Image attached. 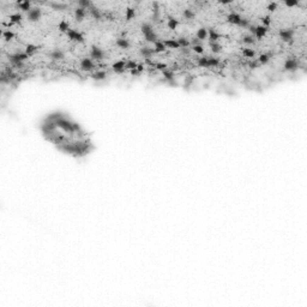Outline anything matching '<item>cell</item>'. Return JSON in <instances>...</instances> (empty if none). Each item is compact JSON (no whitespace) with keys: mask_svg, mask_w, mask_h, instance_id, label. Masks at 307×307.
<instances>
[{"mask_svg":"<svg viewBox=\"0 0 307 307\" xmlns=\"http://www.w3.org/2000/svg\"><path fill=\"white\" fill-rule=\"evenodd\" d=\"M220 65V60L213 56H208V67H217Z\"/></svg>","mask_w":307,"mask_h":307,"instance_id":"cell-31","label":"cell"},{"mask_svg":"<svg viewBox=\"0 0 307 307\" xmlns=\"http://www.w3.org/2000/svg\"><path fill=\"white\" fill-rule=\"evenodd\" d=\"M299 2L298 1H293V0H288V1H284V5L285 6H288V7H294V6H296Z\"/></svg>","mask_w":307,"mask_h":307,"instance_id":"cell-48","label":"cell"},{"mask_svg":"<svg viewBox=\"0 0 307 307\" xmlns=\"http://www.w3.org/2000/svg\"><path fill=\"white\" fill-rule=\"evenodd\" d=\"M162 73H163V78H165L169 84H175V82H174L175 74H174V72L172 71V70H168V69H167V70H165Z\"/></svg>","mask_w":307,"mask_h":307,"instance_id":"cell-14","label":"cell"},{"mask_svg":"<svg viewBox=\"0 0 307 307\" xmlns=\"http://www.w3.org/2000/svg\"><path fill=\"white\" fill-rule=\"evenodd\" d=\"M192 50L196 52L197 54H203L204 53V47L202 45H194V46H192Z\"/></svg>","mask_w":307,"mask_h":307,"instance_id":"cell-43","label":"cell"},{"mask_svg":"<svg viewBox=\"0 0 307 307\" xmlns=\"http://www.w3.org/2000/svg\"><path fill=\"white\" fill-rule=\"evenodd\" d=\"M266 32H268V28H265V26H263V25H258V26H256L254 36H256L257 39H261V37H264V36L266 35Z\"/></svg>","mask_w":307,"mask_h":307,"instance_id":"cell-16","label":"cell"},{"mask_svg":"<svg viewBox=\"0 0 307 307\" xmlns=\"http://www.w3.org/2000/svg\"><path fill=\"white\" fill-rule=\"evenodd\" d=\"M144 37H145V40H146L148 42H150V43H155V42H157V41H159L157 34H156L155 31H151V32H149V34L144 35Z\"/></svg>","mask_w":307,"mask_h":307,"instance_id":"cell-23","label":"cell"},{"mask_svg":"<svg viewBox=\"0 0 307 307\" xmlns=\"http://www.w3.org/2000/svg\"><path fill=\"white\" fill-rule=\"evenodd\" d=\"M37 50V46H35V45H26V47H25V53L30 56V55H32Z\"/></svg>","mask_w":307,"mask_h":307,"instance_id":"cell-40","label":"cell"},{"mask_svg":"<svg viewBox=\"0 0 307 307\" xmlns=\"http://www.w3.org/2000/svg\"><path fill=\"white\" fill-rule=\"evenodd\" d=\"M139 53H141V55H142L144 59H150L154 54H156L155 53V50L152 49V48L148 47V46H145V47H142L141 48V50H139Z\"/></svg>","mask_w":307,"mask_h":307,"instance_id":"cell-11","label":"cell"},{"mask_svg":"<svg viewBox=\"0 0 307 307\" xmlns=\"http://www.w3.org/2000/svg\"><path fill=\"white\" fill-rule=\"evenodd\" d=\"M67 36H69V39H70L71 41H74V42H79V43L84 42V37H83V35H82L79 31H77V30L70 29V30L67 31Z\"/></svg>","mask_w":307,"mask_h":307,"instance_id":"cell-7","label":"cell"},{"mask_svg":"<svg viewBox=\"0 0 307 307\" xmlns=\"http://www.w3.org/2000/svg\"><path fill=\"white\" fill-rule=\"evenodd\" d=\"M182 17L186 19H193L194 18V12L191 9H185L182 11Z\"/></svg>","mask_w":307,"mask_h":307,"instance_id":"cell-36","label":"cell"},{"mask_svg":"<svg viewBox=\"0 0 307 307\" xmlns=\"http://www.w3.org/2000/svg\"><path fill=\"white\" fill-rule=\"evenodd\" d=\"M261 23H263V26L269 28V25L271 24V18H270L269 16H265V17L261 18Z\"/></svg>","mask_w":307,"mask_h":307,"instance_id":"cell-46","label":"cell"},{"mask_svg":"<svg viewBox=\"0 0 307 307\" xmlns=\"http://www.w3.org/2000/svg\"><path fill=\"white\" fill-rule=\"evenodd\" d=\"M192 80H193V78L191 76H187V78H186V85H189L192 83Z\"/></svg>","mask_w":307,"mask_h":307,"instance_id":"cell-53","label":"cell"},{"mask_svg":"<svg viewBox=\"0 0 307 307\" xmlns=\"http://www.w3.org/2000/svg\"><path fill=\"white\" fill-rule=\"evenodd\" d=\"M141 29H142L143 35H146V34H149V32L154 31V29H152V25H151L150 23H143L142 26H141Z\"/></svg>","mask_w":307,"mask_h":307,"instance_id":"cell-32","label":"cell"},{"mask_svg":"<svg viewBox=\"0 0 307 307\" xmlns=\"http://www.w3.org/2000/svg\"><path fill=\"white\" fill-rule=\"evenodd\" d=\"M29 59V55L25 53V52H17V53H13V54H10L9 55V60L16 65V66H23V61L28 60Z\"/></svg>","mask_w":307,"mask_h":307,"instance_id":"cell-1","label":"cell"},{"mask_svg":"<svg viewBox=\"0 0 307 307\" xmlns=\"http://www.w3.org/2000/svg\"><path fill=\"white\" fill-rule=\"evenodd\" d=\"M176 41H178L180 48H187L189 45H191V42H189L187 39H185V37H179Z\"/></svg>","mask_w":307,"mask_h":307,"instance_id":"cell-37","label":"cell"},{"mask_svg":"<svg viewBox=\"0 0 307 307\" xmlns=\"http://www.w3.org/2000/svg\"><path fill=\"white\" fill-rule=\"evenodd\" d=\"M165 43H163V41H157V42H155L154 43V50H155V53H163L165 50Z\"/></svg>","mask_w":307,"mask_h":307,"instance_id":"cell-25","label":"cell"},{"mask_svg":"<svg viewBox=\"0 0 307 307\" xmlns=\"http://www.w3.org/2000/svg\"><path fill=\"white\" fill-rule=\"evenodd\" d=\"M248 66H250V69L254 70V69L258 67V61H250V63H248Z\"/></svg>","mask_w":307,"mask_h":307,"instance_id":"cell-49","label":"cell"},{"mask_svg":"<svg viewBox=\"0 0 307 307\" xmlns=\"http://www.w3.org/2000/svg\"><path fill=\"white\" fill-rule=\"evenodd\" d=\"M197 64H198V66H199V67H208V56H202V58H198Z\"/></svg>","mask_w":307,"mask_h":307,"instance_id":"cell-41","label":"cell"},{"mask_svg":"<svg viewBox=\"0 0 307 307\" xmlns=\"http://www.w3.org/2000/svg\"><path fill=\"white\" fill-rule=\"evenodd\" d=\"M242 42L245 45H253L254 43V37L252 35H245L242 37Z\"/></svg>","mask_w":307,"mask_h":307,"instance_id":"cell-42","label":"cell"},{"mask_svg":"<svg viewBox=\"0 0 307 307\" xmlns=\"http://www.w3.org/2000/svg\"><path fill=\"white\" fill-rule=\"evenodd\" d=\"M58 29H59V31H61V32H66L67 34V31L70 30V24L69 22H66V21H61L59 25H58Z\"/></svg>","mask_w":307,"mask_h":307,"instance_id":"cell-27","label":"cell"},{"mask_svg":"<svg viewBox=\"0 0 307 307\" xmlns=\"http://www.w3.org/2000/svg\"><path fill=\"white\" fill-rule=\"evenodd\" d=\"M78 5H79V7H82V9H84V10H89V9L93 6V4H91L90 0H79V1H78Z\"/></svg>","mask_w":307,"mask_h":307,"instance_id":"cell-34","label":"cell"},{"mask_svg":"<svg viewBox=\"0 0 307 307\" xmlns=\"http://www.w3.org/2000/svg\"><path fill=\"white\" fill-rule=\"evenodd\" d=\"M283 67H284V70H285V71L294 72V71H296V70L299 69V63H298V60H296V59H288V60H285Z\"/></svg>","mask_w":307,"mask_h":307,"instance_id":"cell-6","label":"cell"},{"mask_svg":"<svg viewBox=\"0 0 307 307\" xmlns=\"http://www.w3.org/2000/svg\"><path fill=\"white\" fill-rule=\"evenodd\" d=\"M89 11H90V15L94 17L95 19H101V12H100V10L97 9V7H95V6H91L90 9H89Z\"/></svg>","mask_w":307,"mask_h":307,"instance_id":"cell-28","label":"cell"},{"mask_svg":"<svg viewBox=\"0 0 307 307\" xmlns=\"http://www.w3.org/2000/svg\"><path fill=\"white\" fill-rule=\"evenodd\" d=\"M135 16H136V11H135V9H132V7H127V9H126V21H131L132 18H135Z\"/></svg>","mask_w":307,"mask_h":307,"instance_id":"cell-38","label":"cell"},{"mask_svg":"<svg viewBox=\"0 0 307 307\" xmlns=\"http://www.w3.org/2000/svg\"><path fill=\"white\" fill-rule=\"evenodd\" d=\"M248 30H250V31H251V32L254 35V32H256V26H254V25H251V24H250V26H248Z\"/></svg>","mask_w":307,"mask_h":307,"instance_id":"cell-52","label":"cell"},{"mask_svg":"<svg viewBox=\"0 0 307 307\" xmlns=\"http://www.w3.org/2000/svg\"><path fill=\"white\" fill-rule=\"evenodd\" d=\"M136 71L138 72V74H141V73H142V72L144 71V66H143L142 64H138V66H137Z\"/></svg>","mask_w":307,"mask_h":307,"instance_id":"cell-51","label":"cell"},{"mask_svg":"<svg viewBox=\"0 0 307 307\" xmlns=\"http://www.w3.org/2000/svg\"><path fill=\"white\" fill-rule=\"evenodd\" d=\"M278 36H280V39H281L282 41H284V42H292V41H293V37H294V30H293V29H283V30H280Z\"/></svg>","mask_w":307,"mask_h":307,"instance_id":"cell-3","label":"cell"},{"mask_svg":"<svg viewBox=\"0 0 307 307\" xmlns=\"http://www.w3.org/2000/svg\"><path fill=\"white\" fill-rule=\"evenodd\" d=\"M125 65H126V63H125V61H122V60H119V61H115V63L112 65V69H113V71L115 72V73H118V74H121V73H124V72L126 71V69H125Z\"/></svg>","mask_w":307,"mask_h":307,"instance_id":"cell-10","label":"cell"},{"mask_svg":"<svg viewBox=\"0 0 307 307\" xmlns=\"http://www.w3.org/2000/svg\"><path fill=\"white\" fill-rule=\"evenodd\" d=\"M54 122H55V126H56L58 128H61V130H64L65 132H69V133H73L72 121H70V120H67V119L61 117V118H59L58 120H55Z\"/></svg>","mask_w":307,"mask_h":307,"instance_id":"cell-2","label":"cell"},{"mask_svg":"<svg viewBox=\"0 0 307 307\" xmlns=\"http://www.w3.org/2000/svg\"><path fill=\"white\" fill-rule=\"evenodd\" d=\"M137 66H138V63H137V61H135V60H128V61H126L125 69H126V70H130V71H133V70L137 69Z\"/></svg>","mask_w":307,"mask_h":307,"instance_id":"cell-30","label":"cell"},{"mask_svg":"<svg viewBox=\"0 0 307 307\" xmlns=\"http://www.w3.org/2000/svg\"><path fill=\"white\" fill-rule=\"evenodd\" d=\"M196 36H197V40H199L202 42V41H204V40L208 39V30L205 28H200V29L197 30Z\"/></svg>","mask_w":307,"mask_h":307,"instance_id":"cell-17","label":"cell"},{"mask_svg":"<svg viewBox=\"0 0 307 307\" xmlns=\"http://www.w3.org/2000/svg\"><path fill=\"white\" fill-rule=\"evenodd\" d=\"M48 5L53 9V10H58V11H63V10H66L67 9V5L66 4H61V2H48Z\"/></svg>","mask_w":307,"mask_h":307,"instance_id":"cell-22","label":"cell"},{"mask_svg":"<svg viewBox=\"0 0 307 307\" xmlns=\"http://www.w3.org/2000/svg\"><path fill=\"white\" fill-rule=\"evenodd\" d=\"M106 77H107V72L106 71H96L94 72L93 74H91V78L96 80V82H100V80H103V79H106Z\"/></svg>","mask_w":307,"mask_h":307,"instance_id":"cell-18","label":"cell"},{"mask_svg":"<svg viewBox=\"0 0 307 307\" xmlns=\"http://www.w3.org/2000/svg\"><path fill=\"white\" fill-rule=\"evenodd\" d=\"M17 7L22 11V12H29L32 7H31V2L29 1H24V0H19L17 1Z\"/></svg>","mask_w":307,"mask_h":307,"instance_id":"cell-12","label":"cell"},{"mask_svg":"<svg viewBox=\"0 0 307 307\" xmlns=\"http://www.w3.org/2000/svg\"><path fill=\"white\" fill-rule=\"evenodd\" d=\"M85 15H87V12H85V10L82 9V7H78V9L74 10V17H76V19H77L78 22H82V21L84 19Z\"/></svg>","mask_w":307,"mask_h":307,"instance_id":"cell-19","label":"cell"},{"mask_svg":"<svg viewBox=\"0 0 307 307\" xmlns=\"http://www.w3.org/2000/svg\"><path fill=\"white\" fill-rule=\"evenodd\" d=\"M270 58H271V54H269V53L260 54L259 58H258V64H260V65H266V64L270 61Z\"/></svg>","mask_w":307,"mask_h":307,"instance_id":"cell-24","label":"cell"},{"mask_svg":"<svg viewBox=\"0 0 307 307\" xmlns=\"http://www.w3.org/2000/svg\"><path fill=\"white\" fill-rule=\"evenodd\" d=\"M163 43H165V46L167 48H172V49H178V48H180V46H179V43H178L176 40H165Z\"/></svg>","mask_w":307,"mask_h":307,"instance_id":"cell-26","label":"cell"},{"mask_svg":"<svg viewBox=\"0 0 307 307\" xmlns=\"http://www.w3.org/2000/svg\"><path fill=\"white\" fill-rule=\"evenodd\" d=\"M115 45H117L119 48H121V49H128V48H130V42H128V40L125 39V37H119L118 40L115 41Z\"/></svg>","mask_w":307,"mask_h":307,"instance_id":"cell-15","label":"cell"},{"mask_svg":"<svg viewBox=\"0 0 307 307\" xmlns=\"http://www.w3.org/2000/svg\"><path fill=\"white\" fill-rule=\"evenodd\" d=\"M72 127H73V132H79L80 131V126L77 122H72Z\"/></svg>","mask_w":307,"mask_h":307,"instance_id":"cell-50","label":"cell"},{"mask_svg":"<svg viewBox=\"0 0 307 307\" xmlns=\"http://www.w3.org/2000/svg\"><path fill=\"white\" fill-rule=\"evenodd\" d=\"M277 7H278V4L275 2V1L269 2V5H268V10H269L270 12H275V11L277 10Z\"/></svg>","mask_w":307,"mask_h":307,"instance_id":"cell-45","label":"cell"},{"mask_svg":"<svg viewBox=\"0 0 307 307\" xmlns=\"http://www.w3.org/2000/svg\"><path fill=\"white\" fill-rule=\"evenodd\" d=\"M237 26H240V28H248L250 26V22L246 18H241V21H240V23L237 24Z\"/></svg>","mask_w":307,"mask_h":307,"instance_id":"cell-47","label":"cell"},{"mask_svg":"<svg viewBox=\"0 0 307 307\" xmlns=\"http://www.w3.org/2000/svg\"><path fill=\"white\" fill-rule=\"evenodd\" d=\"M90 56L95 60H102L104 59V52L97 46H93L90 50Z\"/></svg>","mask_w":307,"mask_h":307,"instance_id":"cell-8","label":"cell"},{"mask_svg":"<svg viewBox=\"0 0 307 307\" xmlns=\"http://www.w3.org/2000/svg\"><path fill=\"white\" fill-rule=\"evenodd\" d=\"M2 37L5 39V41H11L12 39H15V32L11 30H5L2 32Z\"/></svg>","mask_w":307,"mask_h":307,"instance_id":"cell-39","label":"cell"},{"mask_svg":"<svg viewBox=\"0 0 307 307\" xmlns=\"http://www.w3.org/2000/svg\"><path fill=\"white\" fill-rule=\"evenodd\" d=\"M210 45V50L215 53V54H218V53H221V50H222V46L218 43V42H213V43H209Z\"/></svg>","mask_w":307,"mask_h":307,"instance_id":"cell-33","label":"cell"},{"mask_svg":"<svg viewBox=\"0 0 307 307\" xmlns=\"http://www.w3.org/2000/svg\"><path fill=\"white\" fill-rule=\"evenodd\" d=\"M241 18H242V17H241L239 13H235V12H233V13H229V15H228V17H227V21H228V22H229L230 24L237 25V24L240 23Z\"/></svg>","mask_w":307,"mask_h":307,"instance_id":"cell-13","label":"cell"},{"mask_svg":"<svg viewBox=\"0 0 307 307\" xmlns=\"http://www.w3.org/2000/svg\"><path fill=\"white\" fill-rule=\"evenodd\" d=\"M242 54H244V56H245V58H248V59H252V58H254V55H256L254 50H253V49H251V48H244Z\"/></svg>","mask_w":307,"mask_h":307,"instance_id":"cell-35","label":"cell"},{"mask_svg":"<svg viewBox=\"0 0 307 307\" xmlns=\"http://www.w3.org/2000/svg\"><path fill=\"white\" fill-rule=\"evenodd\" d=\"M48 56H49L52 60H61V59L65 58V54H64V52H63L61 49L56 48V49H53L52 52H49Z\"/></svg>","mask_w":307,"mask_h":307,"instance_id":"cell-9","label":"cell"},{"mask_svg":"<svg viewBox=\"0 0 307 307\" xmlns=\"http://www.w3.org/2000/svg\"><path fill=\"white\" fill-rule=\"evenodd\" d=\"M208 36H209V41H210V43L217 42V41L220 40V37H221V35H220L217 31H215L213 29H210V30L208 31Z\"/></svg>","mask_w":307,"mask_h":307,"instance_id":"cell-20","label":"cell"},{"mask_svg":"<svg viewBox=\"0 0 307 307\" xmlns=\"http://www.w3.org/2000/svg\"><path fill=\"white\" fill-rule=\"evenodd\" d=\"M23 19V16L22 13H13L10 16V25L12 24H19Z\"/></svg>","mask_w":307,"mask_h":307,"instance_id":"cell-21","label":"cell"},{"mask_svg":"<svg viewBox=\"0 0 307 307\" xmlns=\"http://www.w3.org/2000/svg\"><path fill=\"white\" fill-rule=\"evenodd\" d=\"M221 4L222 5H228V4H232V1L230 0H228V1H221Z\"/></svg>","mask_w":307,"mask_h":307,"instance_id":"cell-54","label":"cell"},{"mask_svg":"<svg viewBox=\"0 0 307 307\" xmlns=\"http://www.w3.org/2000/svg\"><path fill=\"white\" fill-rule=\"evenodd\" d=\"M95 69L94 61L90 58H84L80 60V70L85 72H90Z\"/></svg>","mask_w":307,"mask_h":307,"instance_id":"cell-4","label":"cell"},{"mask_svg":"<svg viewBox=\"0 0 307 307\" xmlns=\"http://www.w3.org/2000/svg\"><path fill=\"white\" fill-rule=\"evenodd\" d=\"M178 24H179V22H178L175 18H173V17H169V18H168L167 26H168L170 30H175V29H176V26H178Z\"/></svg>","mask_w":307,"mask_h":307,"instance_id":"cell-29","label":"cell"},{"mask_svg":"<svg viewBox=\"0 0 307 307\" xmlns=\"http://www.w3.org/2000/svg\"><path fill=\"white\" fill-rule=\"evenodd\" d=\"M42 16V12L40 9L37 7H32L29 12H28V21L30 22H37Z\"/></svg>","mask_w":307,"mask_h":307,"instance_id":"cell-5","label":"cell"},{"mask_svg":"<svg viewBox=\"0 0 307 307\" xmlns=\"http://www.w3.org/2000/svg\"><path fill=\"white\" fill-rule=\"evenodd\" d=\"M167 67H168V66H167V64H165V63H157V64H155V69L161 72H163L165 70H167Z\"/></svg>","mask_w":307,"mask_h":307,"instance_id":"cell-44","label":"cell"}]
</instances>
